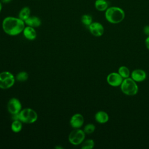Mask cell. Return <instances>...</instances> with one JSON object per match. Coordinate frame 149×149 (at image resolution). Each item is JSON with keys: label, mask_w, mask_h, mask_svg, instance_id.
Wrapping results in <instances>:
<instances>
[{"label": "cell", "mask_w": 149, "mask_h": 149, "mask_svg": "<svg viewBox=\"0 0 149 149\" xmlns=\"http://www.w3.org/2000/svg\"><path fill=\"white\" fill-rule=\"evenodd\" d=\"M26 26L24 21L19 17L7 16L5 17L2 23L3 31L10 36H15L23 32Z\"/></svg>", "instance_id": "1"}, {"label": "cell", "mask_w": 149, "mask_h": 149, "mask_svg": "<svg viewBox=\"0 0 149 149\" xmlns=\"http://www.w3.org/2000/svg\"><path fill=\"white\" fill-rule=\"evenodd\" d=\"M105 17L106 20L112 24H118L123 20L125 17L124 10L117 6L108 7L105 10Z\"/></svg>", "instance_id": "2"}, {"label": "cell", "mask_w": 149, "mask_h": 149, "mask_svg": "<svg viewBox=\"0 0 149 149\" xmlns=\"http://www.w3.org/2000/svg\"><path fill=\"white\" fill-rule=\"evenodd\" d=\"M12 116L14 120L18 119L22 123L27 124L33 123L36 122L38 119L37 112L34 109L30 108L22 109L19 113Z\"/></svg>", "instance_id": "3"}, {"label": "cell", "mask_w": 149, "mask_h": 149, "mask_svg": "<svg viewBox=\"0 0 149 149\" xmlns=\"http://www.w3.org/2000/svg\"><path fill=\"white\" fill-rule=\"evenodd\" d=\"M120 86L122 92L127 95H134L139 91V87L136 82L131 77L124 79Z\"/></svg>", "instance_id": "4"}, {"label": "cell", "mask_w": 149, "mask_h": 149, "mask_svg": "<svg viewBox=\"0 0 149 149\" xmlns=\"http://www.w3.org/2000/svg\"><path fill=\"white\" fill-rule=\"evenodd\" d=\"M15 76L10 72L3 71L0 73V88L6 90L12 87L15 83Z\"/></svg>", "instance_id": "5"}, {"label": "cell", "mask_w": 149, "mask_h": 149, "mask_svg": "<svg viewBox=\"0 0 149 149\" xmlns=\"http://www.w3.org/2000/svg\"><path fill=\"white\" fill-rule=\"evenodd\" d=\"M86 133L80 129H74L69 134L68 140L70 144L74 146L81 144L84 140Z\"/></svg>", "instance_id": "6"}, {"label": "cell", "mask_w": 149, "mask_h": 149, "mask_svg": "<svg viewBox=\"0 0 149 149\" xmlns=\"http://www.w3.org/2000/svg\"><path fill=\"white\" fill-rule=\"evenodd\" d=\"M7 109L12 115L17 114L22 109V103L17 98H11L8 102Z\"/></svg>", "instance_id": "7"}, {"label": "cell", "mask_w": 149, "mask_h": 149, "mask_svg": "<svg viewBox=\"0 0 149 149\" xmlns=\"http://www.w3.org/2000/svg\"><path fill=\"white\" fill-rule=\"evenodd\" d=\"M123 79L122 76L116 72H112L109 73L107 77V81L109 85L112 87H118L120 86Z\"/></svg>", "instance_id": "8"}, {"label": "cell", "mask_w": 149, "mask_h": 149, "mask_svg": "<svg viewBox=\"0 0 149 149\" xmlns=\"http://www.w3.org/2000/svg\"><path fill=\"white\" fill-rule=\"evenodd\" d=\"M90 33L95 37H100L104 33V28L102 24L99 22H95L88 27Z\"/></svg>", "instance_id": "9"}, {"label": "cell", "mask_w": 149, "mask_h": 149, "mask_svg": "<svg viewBox=\"0 0 149 149\" xmlns=\"http://www.w3.org/2000/svg\"><path fill=\"white\" fill-rule=\"evenodd\" d=\"M84 117L81 113H75L70 119V125L73 129H80L84 124Z\"/></svg>", "instance_id": "10"}, {"label": "cell", "mask_w": 149, "mask_h": 149, "mask_svg": "<svg viewBox=\"0 0 149 149\" xmlns=\"http://www.w3.org/2000/svg\"><path fill=\"white\" fill-rule=\"evenodd\" d=\"M131 78L136 82H141L145 80L147 77L146 73L144 70L140 69H135L131 73Z\"/></svg>", "instance_id": "11"}, {"label": "cell", "mask_w": 149, "mask_h": 149, "mask_svg": "<svg viewBox=\"0 0 149 149\" xmlns=\"http://www.w3.org/2000/svg\"><path fill=\"white\" fill-rule=\"evenodd\" d=\"M23 34L24 37L28 40H34L37 37V32L35 28L26 26L23 30Z\"/></svg>", "instance_id": "12"}, {"label": "cell", "mask_w": 149, "mask_h": 149, "mask_svg": "<svg viewBox=\"0 0 149 149\" xmlns=\"http://www.w3.org/2000/svg\"><path fill=\"white\" fill-rule=\"evenodd\" d=\"M24 23L26 24V25L34 27V28H36V27H38L41 26V19L37 17V16H30L27 19H26L24 21Z\"/></svg>", "instance_id": "13"}, {"label": "cell", "mask_w": 149, "mask_h": 149, "mask_svg": "<svg viewBox=\"0 0 149 149\" xmlns=\"http://www.w3.org/2000/svg\"><path fill=\"white\" fill-rule=\"evenodd\" d=\"M95 119L99 123H105L109 120V115L106 112L103 111H100L95 113Z\"/></svg>", "instance_id": "14"}, {"label": "cell", "mask_w": 149, "mask_h": 149, "mask_svg": "<svg viewBox=\"0 0 149 149\" xmlns=\"http://www.w3.org/2000/svg\"><path fill=\"white\" fill-rule=\"evenodd\" d=\"M95 9L100 12L105 11L108 8V2L106 0H96L94 3Z\"/></svg>", "instance_id": "15"}, {"label": "cell", "mask_w": 149, "mask_h": 149, "mask_svg": "<svg viewBox=\"0 0 149 149\" xmlns=\"http://www.w3.org/2000/svg\"><path fill=\"white\" fill-rule=\"evenodd\" d=\"M30 13L31 10L30 8L28 6H24L20 10L18 17L23 21H25L30 16Z\"/></svg>", "instance_id": "16"}, {"label": "cell", "mask_w": 149, "mask_h": 149, "mask_svg": "<svg viewBox=\"0 0 149 149\" xmlns=\"http://www.w3.org/2000/svg\"><path fill=\"white\" fill-rule=\"evenodd\" d=\"M10 127H11V130L13 132L16 133H19L22 130V127H23L22 122L18 119L14 120L12 122Z\"/></svg>", "instance_id": "17"}, {"label": "cell", "mask_w": 149, "mask_h": 149, "mask_svg": "<svg viewBox=\"0 0 149 149\" xmlns=\"http://www.w3.org/2000/svg\"><path fill=\"white\" fill-rule=\"evenodd\" d=\"M118 73L122 76L123 79L129 77L130 74L129 69L125 66H121L119 67L118 69Z\"/></svg>", "instance_id": "18"}, {"label": "cell", "mask_w": 149, "mask_h": 149, "mask_svg": "<svg viewBox=\"0 0 149 149\" xmlns=\"http://www.w3.org/2000/svg\"><path fill=\"white\" fill-rule=\"evenodd\" d=\"M15 78L16 80L19 82H24L27 80L29 78V74L25 71H22L16 74Z\"/></svg>", "instance_id": "19"}, {"label": "cell", "mask_w": 149, "mask_h": 149, "mask_svg": "<svg viewBox=\"0 0 149 149\" xmlns=\"http://www.w3.org/2000/svg\"><path fill=\"white\" fill-rule=\"evenodd\" d=\"M81 144L82 149H92L95 145L94 141L92 139H87L85 141L84 140Z\"/></svg>", "instance_id": "20"}, {"label": "cell", "mask_w": 149, "mask_h": 149, "mask_svg": "<svg viewBox=\"0 0 149 149\" xmlns=\"http://www.w3.org/2000/svg\"><path fill=\"white\" fill-rule=\"evenodd\" d=\"M81 21L84 26L88 27L93 22V18L91 16L87 14H85L81 16Z\"/></svg>", "instance_id": "21"}, {"label": "cell", "mask_w": 149, "mask_h": 149, "mask_svg": "<svg viewBox=\"0 0 149 149\" xmlns=\"http://www.w3.org/2000/svg\"><path fill=\"white\" fill-rule=\"evenodd\" d=\"M95 126L94 124L88 123V124H87L84 127L83 130L86 134H91L95 131Z\"/></svg>", "instance_id": "22"}, {"label": "cell", "mask_w": 149, "mask_h": 149, "mask_svg": "<svg viewBox=\"0 0 149 149\" xmlns=\"http://www.w3.org/2000/svg\"><path fill=\"white\" fill-rule=\"evenodd\" d=\"M143 31L145 34H146L148 36H149V26L148 25L144 26V27L143 29Z\"/></svg>", "instance_id": "23"}, {"label": "cell", "mask_w": 149, "mask_h": 149, "mask_svg": "<svg viewBox=\"0 0 149 149\" xmlns=\"http://www.w3.org/2000/svg\"><path fill=\"white\" fill-rule=\"evenodd\" d=\"M145 45L147 47V48L149 50V36L146 38L145 40Z\"/></svg>", "instance_id": "24"}, {"label": "cell", "mask_w": 149, "mask_h": 149, "mask_svg": "<svg viewBox=\"0 0 149 149\" xmlns=\"http://www.w3.org/2000/svg\"><path fill=\"white\" fill-rule=\"evenodd\" d=\"M12 0H1V2L3 3H10Z\"/></svg>", "instance_id": "25"}, {"label": "cell", "mask_w": 149, "mask_h": 149, "mask_svg": "<svg viewBox=\"0 0 149 149\" xmlns=\"http://www.w3.org/2000/svg\"><path fill=\"white\" fill-rule=\"evenodd\" d=\"M2 2L0 1V13L2 10Z\"/></svg>", "instance_id": "26"}]
</instances>
